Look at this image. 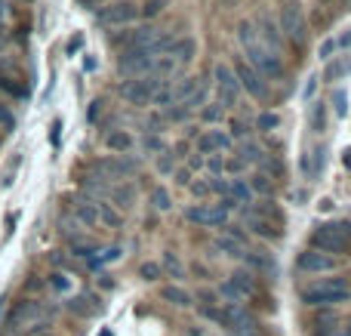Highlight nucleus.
Instances as JSON below:
<instances>
[{
    "instance_id": "a211bd4d",
    "label": "nucleus",
    "mask_w": 351,
    "mask_h": 336,
    "mask_svg": "<svg viewBox=\"0 0 351 336\" xmlns=\"http://www.w3.org/2000/svg\"><path fill=\"white\" fill-rule=\"evenodd\" d=\"M231 148V136L225 130H210L197 139V154H219Z\"/></svg>"
},
{
    "instance_id": "2eb2a0df",
    "label": "nucleus",
    "mask_w": 351,
    "mask_h": 336,
    "mask_svg": "<svg viewBox=\"0 0 351 336\" xmlns=\"http://www.w3.org/2000/svg\"><path fill=\"white\" fill-rule=\"evenodd\" d=\"M71 216H74V222H77L80 228L99 226V201H93V197H86V195L74 197L71 201Z\"/></svg>"
},
{
    "instance_id": "6e6d98bb",
    "label": "nucleus",
    "mask_w": 351,
    "mask_h": 336,
    "mask_svg": "<svg viewBox=\"0 0 351 336\" xmlns=\"http://www.w3.org/2000/svg\"><path fill=\"white\" fill-rule=\"evenodd\" d=\"M315 93H317V77H308V86H305V102H315Z\"/></svg>"
},
{
    "instance_id": "2f4dec72",
    "label": "nucleus",
    "mask_w": 351,
    "mask_h": 336,
    "mask_svg": "<svg viewBox=\"0 0 351 336\" xmlns=\"http://www.w3.org/2000/svg\"><path fill=\"white\" fill-rule=\"evenodd\" d=\"M278 127H280V117L274 111H259V117H256V130L259 133H274Z\"/></svg>"
},
{
    "instance_id": "69168bd1",
    "label": "nucleus",
    "mask_w": 351,
    "mask_h": 336,
    "mask_svg": "<svg viewBox=\"0 0 351 336\" xmlns=\"http://www.w3.org/2000/svg\"><path fill=\"white\" fill-rule=\"evenodd\" d=\"M222 3H234V0H222Z\"/></svg>"
},
{
    "instance_id": "ea45409f",
    "label": "nucleus",
    "mask_w": 351,
    "mask_h": 336,
    "mask_svg": "<svg viewBox=\"0 0 351 336\" xmlns=\"http://www.w3.org/2000/svg\"><path fill=\"white\" fill-rule=\"evenodd\" d=\"M139 278L142 281H158V278H164V269H160V263H142Z\"/></svg>"
},
{
    "instance_id": "9d476101",
    "label": "nucleus",
    "mask_w": 351,
    "mask_h": 336,
    "mask_svg": "<svg viewBox=\"0 0 351 336\" xmlns=\"http://www.w3.org/2000/svg\"><path fill=\"white\" fill-rule=\"evenodd\" d=\"M139 16H142L139 6L130 3V0H121V3H111L99 12V25H105V28H127V25H136Z\"/></svg>"
},
{
    "instance_id": "cd10ccee",
    "label": "nucleus",
    "mask_w": 351,
    "mask_h": 336,
    "mask_svg": "<svg viewBox=\"0 0 351 336\" xmlns=\"http://www.w3.org/2000/svg\"><path fill=\"white\" fill-rule=\"evenodd\" d=\"M237 158H241L243 164H262V160H265V148H259L253 139H243L241 148H237Z\"/></svg>"
},
{
    "instance_id": "c756f323",
    "label": "nucleus",
    "mask_w": 351,
    "mask_h": 336,
    "mask_svg": "<svg viewBox=\"0 0 351 336\" xmlns=\"http://www.w3.org/2000/svg\"><path fill=\"white\" fill-rule=\"evenodd\" d=\"M308 127H311V133H324V130H327V105L324 102H311Z\"/></svg>"
},
{
    "instance_id": "de8ad7c7",
    "label": "nucleus",
    "mask_w": 351,
    "mask_h": 336,
    "mask_svg": "<svg viewBox=\"0 0 351 336\" xmlns=\"http://www.w3.org/2000/svg\"><path fill=\"white\" fill-rule=\"evenodd\" d=\"M206 170H210L213 176H222V170H225V160L219 158V154H210V158H206Z\"/></svg>"
},
{
    "instance_id": "c85d7f7f",
    "label": "nucleus",
    "mask_w": 351,
    "mask_h": 336,
    "mask_svg": "<svg viewBox=\"0 0 351 336\" xmlns=\"http://www.w3.org/2000/svg\"><path fill=\"white\" fill-rule=\"evenodd\" d=\"M68 309L77 315H96V312H102V302L96 296H74V300H68Z\"/></svg>"
},
{
    "instance_id": "13d9d810",
    "label": "nucleus",
    "mask_w": 351,
    "mask_h": 336,
    "mask_svg": "<svg viewBox=\"0 0 351 336\" xmlns=\"http://www.w3.org/2000/svg\"><path fill=\"white\" fill-rule=\"evenodd\" d=\"M200 167H204V158H200V154H191V158H188V170H200Z\"/></svg>"
},
{
    "instance_id": "3c124183",
    "label": "nucleus",
    "mask_w": 351,
    "mask_h": 336,
    "mask_svg": "<svg viewBox=\"0 0 351 336\" xmlns=\"http://www.w3.org/2000/svg\"><path fill=\"white\" fill-rule=\"evenodd\" d=\"M160 10H164V0H148V3H145V10H139V12H142V16H148V19H152V16H158Z\"/></svg>"
},
{
    "instance_id": "7c9ffc66",
    "label": "nucleus",
    "mask_w": 351,
    "mask_h": 336,
    "mask_svg": "<svg viewBox=\"0 0 351 336\" xmlns=\"http://www.w3.org/2000/svg\"><path fill=\"white\" fill-rule=\"evenodd\" d=\"M99 222H102V226H108V228H123V216L117 213L111 204H105V201H99Z\"/></svg>"
},
{
    "instance_id": "79ce46f5",
    "label": "nucleus",
    "mask_w": 351,
    "mask_h": 336,
    "mask_svg": "<svg viewBox=\"0 0 351 336\" xmlns=\"http://www.w3.org/2000/svg\"><path fill=\"white\" fill-rule=\"evenodd\" d=\"M49 287L59 290V293H68V290H71V281H68V275H62V272H53V275H49Z\"/></svg>"
},
{
    "instance_id": "864d4df0",
    "label": "nucleus",
    "mask_w": 351,
    "mask_h": 336,
    "mask_svg": "<svg viewBox=\"0 0 351 336\" xmlns=\"http://www.w3.org/2000/svg\"><path fill=\"white\" fill-rule=\"evenodd\" d=\"M188 189H191L197 197H204V195H210V179H204V182H191Z\"/></svg>"
},
{
    "instance_id": "680f3d73",
    "label": "nucleus",
    "mask_w": 351,
    "mask_h": 336,
    "mask_svg": "<svg viewBox=\"0 0 351 336\" xmlns=\"http://www.w3.org/2000/svg\"><path fill=\"white\" fill-rule=\"evenodd\" d=\"M336 43H339V47H348V43H351V31H346V34H342Z\"/></svg>"
},
{
    "instance_id": "603ef678",
    "label": "nucleus",
    "mask_w": 351,
    "mask_h": 336,
    "mask_svg": "<svg viewBox=\"0 0 351 336\" xmlns=\"http://www.w3.org/2000/svg\"><path fill=\"white\" fill-rule=\"evenodd\" d=\"M173 176H176V185H191V170H188V167L173 170Z\"/></svg>"
},
{
    "instance_id": "e2e57ef3",
    "label": "nucleus",
    "mask_w": 351,
    "mask_h": 336,
    "mask_svg": "<svg viewBox=\"0 0 351 336\" xmlns=\"http://www.w3.org/2000/svg\"><path fill=\"white\" fill-rule=\"evenodd\" d=\"M247 336H268L265 331H262V327H259V331H253V333H247Z\"/></svg>"
},
{
    "instance_id": "dca6fc26",
    "label": "nucleus",
    "mask_w": 351,
    "mask_h": 336,
    "mask_svg": "<svg viewBox=\"0 0 351 336\" xmlns=\"http://www.w3.org/2000/svg\"><path fill=\"white\" fill-rule=\"evenodd\" d=\"M243 263L250 265L247 272H253V275H259V278H268V281L278 275V263H274V256L268 250H247L243 253Z\"/></svg>"
},
{
    "instance_id": "49530a36",
    "label": "nucleus",
    "mask_w": 351,
    "mask_h": 336,
    "mask_svg": "<svg viewBox=\"0 0 351 336\" xmlns=\"http://www.w3.org/2000/svg\"><path fill=\"white\" fill-rule=\"evenodd\" d=\"M0 127H6V130H12L16 127V115H12V108L0 99Z\"/></svg>"
},
{
    "instance_id": "f257e3e1",
    "label": "nucleus",
    "mask_w": 351,
    "mask_h": 336,
    "mask_svg": "<svg viewBox=\"0 0 351 336\" xmlns=\"http://www.w3.org/2000/svg\"><path fill=\"white\" fill-rule=\"evenodd\" d=\"M237 40H241V47H243V62H247L250 68H256V71H259L268 84H271V80H278V77H284L280 56L268 53V49L262 47V40H259V34H256V25L253 22H247V19H243V22L237 25Z\"/></svg>"
},
{
    "instance_id": "20e7f679",
    "label": "nucleus",
    "mask_w": 351,
    "mask_h": 336,
    "mask_svg": "<svg viewBox=\"0 0 351 336\" xmlns=\"http://www.w3.org/2000/svg\"><path fill=\"white\" fill-rule=\"evenodd\" d=\"M170 84H173L170 77L145 74V77H136V80H123V84H121V96H123V102H130V105H148L154 93H160L164 86H170Z\"/></svg>"
},
{
    "instance_id": "6ab92c4d",
    "label": "nucleus",
    "mask_w": 351,
    "mask_h": 336,
    "mask_svg": "<svg viewBox=\"0 0 351 336\" xmlns=\"http://www.w3.org/2000/svg\"><path fill=\"white\" fill-rule=\"evenodd\" d=\"M194 53H197V40H194L191 34H188V37H176L173 47H170V53H167V56H170L176 65H182V62L188 65V62L194 59Z\"/></svg>"
},
{
    "instance_id": "393cba45",
    "label": "nucleus",
    "mask_w": 351,
    "mask_h": 336,
    "mask_svg": "<svg viewBox=\"0 0 351 336\" xmlns=\"http://www.w3.org/2000/svg\"><path fill=\"white\" fill-rule=\"evenodd\" d=\"M228 197L237 204V207H250V204H253V191H250L247 179H234V182H228Z\"/></svg>"
},
{
    "instance_id": "b1692460",
    "label": "nucleus",
    "mask_w": 351,
    "mask_h": 336,
    "mask_svg": "<svg viewBox=\"0 0 351 336\" xmlns=\"http://www.w3.org/2000/svg\"><path fill=\"white\" fill-rule=\"evenodd\" d=\"M351 74V56H333V62L327 65V71H324V77L333 84V80H342V77H348Z\"/></svg>"
},
{
    "instance_id": "4be33fe9",
    "label": "nucleus",
    "mask_w": 351,
    "mask_h": 336,
    "mask_svg": "<svg viewBox=\"0 0 351 336\" xmlns=\"http://www.w3.org/2000/svg\"><path fill=\"white\" fill-rule=\"evenodd\" d=\"M324 164H327V148L317 145L315 152L305 154V158H302V173H305L308 179H317V176L324 173Z\"/></svg>"
},
{
    "instance_id": "58836bf2",
    "label": "nucleus",
    "mask_w": 351,
    "mask_h": 336,
    "mask_svg": "<svg viewBox=\"0 0 351 336\" xmlns=\"http://www.w3.org/2000/svg\"><path fill=\"white\" fill-rule=\"evenodd\" d=\"M216 247L225 253V256H234V259H243V253H247L241 244H234V241H228V238H219Z\"/></svg>"
},
{
    "instance_id": "8fccbe9b",
    "label": "nucleus",
    "mask_w": 351,
    "mask_h": 336,
    "mask_svg": "<svg viewBox=\"0 0 351 336\" xmlns=\"http://www.w3.org/2000/svg\"><path fill=\"white\" fill-rule=\"evenodd\" d=\"M336 49H339V43H336L333 37H330V40H324V43H321V59H333Z\"/></svg>"
},
{
    "instance_id": "1a4fd4ad",
    "label": "nucleus",
    "mask_w": 351,
    "mask_h": 336,
    "mask_svg": "<svg viewBox=\"0 0 351 336\" xmlns=\"http://www.w3.org/2000/svg\"><path fill=\"white\" fill-rule=\"evenodd\" d=\"M339 265L342 263L336 256H327V253L311 250V247L296 256V272H302V275H327V272H336Z\"/></svg>"
},
{
    "instance_id": "ddd939ff",
    "label": "nucleus",
    "mask_w": 351,
    "mask_h": 336,
    "mask_svg": "<svg viewBox=\"0 0 351 336\" xmlns=\"http://www.w3.org/2000/svg\"><path fill=\"white\" fill-rule=\"evenodd\" d=\"M256 34H259V40H262V47L268 49V53H274L278 56L280 53V47H284V34H280V28H278V22H274L268 12H262L259 19H256Z\"/></svg>"
},
{
    "instance_id": "c03bdc74",
    "label": "nucleus",
    "mask_w": 351,
    "mask_h": 336,
    "mask_svg": "<svg viewBox=\"0 0 351 336\" xmlns=\"http://www.w3.org/2000/svg\"><path fill=\"white\" fill-rule=\"evenodd\" d=\"M222 115L225 111L219 108V105H206V108H200V121H206V123H219L222 121Z\"/></svg>"
},
{
    "instance_id": "338daca9",
    "label": "nucleus",
    "mask_w": 351,
    "mask_h": 336,
    "mask_svg": "<svg viewBox=\"0 0 351 336\" xmlns=\"http://www.w3.org/2000/svg\"><path fill=\"white\" fill-rule=\"evenodd\" d=\"M40 336H53V333H40Z\"/></svg>"
},
{
    "instance_id": "473e14b6",
    "label": "nucleus",
    "mask_w": 351,
    "mask_h": 336,
    "mask_svg": "<svg viewBox=\"0 0 351 336\" xmlns=\"http://www.w3.org/2000/svg\"><path fill=\"white\" fill-rule=\"evenodd\" d=\"M225 232H222V238H228V241H234V244H241L243 250H250V238H247V232H243V226H231V222H225Z\"/></svg>"
},
{
    "instance_id": "37998d69",
    "label": "nucleus",
    "mask_w": 351,
    "mask_h": 336,
    "mask_svg": "<svg viewBox=\"0 0 351 336\" xmlns=\"http://www.w3.org/2000/svg\"><path fill=\"white\" fill-rule=\"evenodd\" d=\"M333 105H336V117H346L348 115V93L346 90H336L333 93Z\"/></svg>"
},
{
    "instance_id": "f8f14e48",
    "label": "nucleus",
    "mask_w": 351,
    "mask_h": 336,
    "mask_svg": "<svg viewBox=\"0 0 351 336\" xmlns=\"http://www.w3.org/2000/svg\"><path fill=\"white\" fill-rule=\"evenodd\" d=\"M43 315V306L37 300H22V302H16L12 306V312H10V318H6V331H22V327H28V324H34L37 318Z\"/></svg>"
},
{
    "instance_id": "bf43d9fd",
    "label": "nucleus",
    "mask_w": 351,
    "mask_h": 336,
    "mask_svg": "<svg viewBox=\"0 0 351 336\" xmlns=\"http://www.w3.org/2000/svg\"><path fill=\"white\" fill-rule=\"evenodd\" d=\"M77 3H80V6H84V10H96V6H99V3H102V0H77Z\"/></svg>"
},
{
    "instance_id": "bb28decb",
    "label": "nucleus",
    "mask_w": 351,
    "mask_h": 336,
    "mask_svg": "<svg viewBox=\"0 0 351 336\" xmlns=\"http://www.w3.org/2000/svg\"><path fill=\"white\" fill-rule=\"evenodd\" d=\"M105 145H108L114 154H127L130 148H133V136H130L127 130H114V133L105 136Z\"/></svg>"
},
{
    "instance_id": "f3484780",
    "label": "nucleus",
    "mask_w": 351,
    "mask_h": 336,
    "mask_svg": "<svg viewBox=\"0 0 351 336\" xmlns=\"http://www.w3.org/2000/svg\"><path fill=\"white\" fill-rule=\"evenodd\" d=\"M228 284L234 287V293L241 296L243 306H247L250 300H256V296H259V281H256V275H253V272H247V269L234 272V275L228 278Z\"/></svg>"
},
{
    "instance_id": "423d86ee",
    "label": "nucleus",
    "mask_w": 351,
    "mask_h": 336,
    "mask_svg": "<svg viewBox=\"0 0 351 336\" xmlns=\"http://www.w3.org/2000/svg\"><path fill=\"white\" fill-rule=\"evenodd\" d=\"M278 28L284 31V37H290L296 47H302V43L308 40V19H305L302 3H296V0H287L284 10H280Z\"/></svg>"
},
{
    "instance_id": "f704fd0d",
    "label": "nucleus",
    "mask_w": 351,
    "mask_h": 336,
    "mask_svg": "<svg viewBox=\"0 0 351 336\" xmlns=\"http://www.w3.org/2000/svg\"><path fill=\"white\" fill-rule=\"evenodd\" d=\"M170 90H173V99H176V105H179V102H185V99L191 96L194 90H197V80H194V77H185V80H182V84L170 86Z\"/></svg>"
},
{
    "instance_id": "aec40b11",
    "label": "nucleus",
    "mask_w": 351,
    "mask_h": 336,
    "mask_svg": "<svg viewBox=\"0 0 351 336\" xmlns=\"http://www.w3.org/2000/svg\"><path fill=\"white\" fill-rule=\"evenodd\" d=\"M247 226H250V232H256L259 238H265V241H280L284 238V232H287V228L274 226V222H268V219H259V216H247Z\"/></svg>"
},
{
    "instance_id": "a18cd8bd",
    "label": "nucleus",
    "mask_w": 351,
    "mask_h": 336,
    "mask_svg": "<svg viewBox=\"0 0 351 336\" xmlns=\"http://www.w3.org/2000/svg\"><path fill=\"white\" fill-rule=\"evenodd\" d=\"M145 152H152V154H167L164 136H148V139H145Z\"/></svg>"
},
{
    "instance_id": "e433bc0d",
    "label": "nucleus",
    "mask_w": 351,
    "mask_h": 336,
    "mask_svg": "<svg viewBox=\"0 0 351 336\" xmlns=\"http://www.w3.org/2000/svg\"><path fill=\"white\" fill-rule=\"evenodd\" d=\"M204 102H206V90L197 84V90H194L191 96H188L185 102H179V105H182V108H185V111H194V108H204Z\"/></svg>"
},
{
    "instance_id": "6e6552de",
    "label": "nucleus",
    "mask_w": 351,
    "mask_h": 336,
    "mask_svg": "<svg viewBox=\"0 0 351 336\" xmlns=\"http://www.w3.org/2000/svg\"><path fill=\"white\" fill-rule=\"evenodd\" d=\"M216 96H219V108L231 111L237 102H241V84H237L234 71L228 65H216Z\"/></svg>"
},
{
    "instance_id": "f03ea898",
    "label": "nucleus",
    "mask_w": 351,
    "mask_h": 336,
    "mask_svg": "<svg viewBox=\"0 0 351 336\" xmlns=\"http://www.w3.org/2000/svg\"><path fill=\"white\" fill-rule=\"evenodd\" d=\"M299 300L308 309H333L351 300V281L348 275H333V278H317V281L305 284L299 290Z\"/></svg>"
},
{
    "instance_id": "5701e85b",
    "label": "nucleus",
    "mask_w": 351,
    "mask_h": 336,
    "mask_svg": "<svg viewBox=\"0 0 351 336\" xmlns=\"http://www.w3.org/2000/svg\"><path fill=\"white\" fill-rule=\"evenodd\" d=\"M108 201H111V204H117L121 210H130V207L136 204V189H133V185H123V182L111 185Z\"/></svg>"
},
{
    "instance_id": "0e129e2a",
    "label": "nucleus",
    "mask_w": 351,
    "mask_h": 336,
    "mask_svg": "<svg viewBox=\"0 0 351 336\" xmlns=\"http://www.w3.org/2000/svg\"><path fill=\"white\" fill-rule=\"evenodd\" d=\"M0 53H3V40H0Z\"/></svg>"
},
{
    "instance_id": "9b49d317",
    "label": "nucleus",
    "mask_w": 351,
    "mask_h": 336,
    "mask_svg": "<svg viewBox=\"0 0 351 336\" xmlns=\"http://www.w3.org/2000/svg\"><path fill=\"white\" fill-rule=\"evenodd\" d=\"M185 219L204 228H222L228 222V210L222 204H194V207L185 210Z\"/></svg>"
},
{
    "instance_id": "7ed1b4c3",
    "label": "nucleus",
    "mask_w": 351,
    "mask_h": 336,
    "mask_svg": "<svg viewBox=\"0 0 351 336\" xmlns=\"http://www.w3.org/2000/svg\"><path fill=\"white\" fill-rule=\"evenodd\" d=\"M311 250L327 256H351V222H324L311 232Z\"/></svg>"
},
{
    "instance_id": "a19ab883",
    "label": "nucleus",
    "mask_w": 351,
    "mask_h": 336,
    "mask_svg": "<svg viewBox=\"0 0 351 336\" xmlns=\"http://www.w3.org/2000/svg\"><path fill=\"white\" fill-rule=\"evenodd\" d=\"M197 312L204 321H213V324L222 327V306H197Z\"/></svg>"
},
{
    "instance_id": "09e8293b",
    "label": "nucleus",
    "mask_w": 351,
    "mask_h": 336,
    "mask_svg": "<svg viewBox=\"0 0 351 336\" xmlns=\"http://www.w3.org/2000/svg\"><path fill=\"white\" fill-rule=\"evenodd\" d=\"M210 191H213V195H228V179H222V176H213Z\"/></svg>"
},
{
    "instance_id": "4468645a",
    "label": "nucleus",
    "mask_w": 351,
    "mask_h": 336,
    "mask_svg": "<svg viewBox=\"0 0 351 336\" xmlns=\"http://www.w3.org/2000/svg\"><path fill=\"white\" fill-rule=\"evenodd\" d=\"M315 336H351V318L342 321L333 309H324L315 318Z\"/></svg>"
},
{
    "instance_id": "4c0bfd02",
    "label": "nucleus",
    "mask_w": 351,
    "mask_h": 336,
    "mask_svg": "<svg viewBox=\"0 0 351 336\" xmlns=\"http://www.w3.org/2000/svg\"><path fill=\"white\" fill-rule=\"evenodd\" d=\"M250 133H253V130H250V123L247 121H231L228 123V136H231V142L234 139H250Z\"/></svg>"
},
{
    "instance_id": "4d7b16f0",
    "label": "nucleus",
    "mask_w": 351,
    "mask_h": 336,
    "mask_svg": "<svg viewBox=\"0 0 351 336\" xmlns=\"http://www.w3.org/2000/svg\"><path fill=\"white\" fill-rule=\"evenodd\" d=\"M158 170L160 173H173V154H164V158L158 160Z\"/></svg>"
},
{
    "instance_id": "052dcab7",
    "label": "nucleus",
    "mask_w": 351,
    "mask_h": 336,
    "mask_svg": "<svg viewBox=\"0 0 351 336\" xmlns=\"http://www.w3.org/2000/svg\"><path fill=\"white\" fill-rule=\"evenodd\" d=\"M6 16H10V6H6V0H0V25L6 22Z\"/></svg>"
},
{
    "instance_id": "39448f33",
    "label": "nucleus",
    "mask_w": 351,
    "mask_h": 336,
    "mask_svg": "<svg viewBox=\"0 0 351 336\" xmlns=\"http://www.w3.org/2000/svg\"><path fill=\"white\" fill-rule=\"evenodd\" d=\"M160 56L154 53L152 47H142V49H127V53L117 59V71H121V77L127 80H136V77H145V74L154 71V65H158Z\"/></svg>"
},
{
    "instance_id": "412c9836",
    "label": "nucleus",
    "mask_w": 351,
    "mask_h": 336,
    "mask_svg": "<svg viewBox=\"0 0 351 336\" xmlns=\"http://www.w3.org/2000/svg\"><path fill=\"white\" fill-rule=\"evenodd\" d=\"M160 300L170 302V306H176V309L194 306V296L188 293L185 287H179V284H167V287H160Z\"/></svg>"
},
{
    "instance_id": "c9c22d12",
    "label": "nucleus",
    "mask_w": 351,
    "mask_h": 336,
    "mask_svg": "<svg viewBox=\"0 0 351 336\" xmlns=\"http://www.w3.org/2000/svg\"><path fill=\"white\" fill-rule=\"evenodd\" d=\"M152 207H154V210H160V213H167V210L173 207L170 191H167V189H154V191H152Z\"/></svg>"
},
{
    "instance_id": "774afa93",
    "label": "nucleus",
    "mask_w": 351,
    "mask_h": 336,
    "mask_svg": "<svg viewBox=\"0 0 351 336\" xmlns=\"http://www.w3.org/2000/svg\"><path fill=\"white\" fill-rule=\"evenodd\" d=\"M324 3H333V0H324Z\"/></svg>"
},
{
    "instance_id": "72a5a7b5",
    "label": "nucleus",
    "mask_w": 351,
    "mask_h": 336,
    "mask_svg": "<svg viewBox=\"0 0 351 336\" xmlns=\"http://www.w3.org/2000/svg\"><path fill=\"white\" fill-rule=\"evenodd\" d=\"M160 269L170 272V278H185V265L179 263V256H176L173 250L164 253V263H160Z\"/></svg>"
},
{
    "instance_id": "a878e982",
    "label": "nucleus",
    "mask_w": 351,
    "mask_h": 336,
    "mask_svg": "<svg viewBox=\"0 0 351 336\" xmlns=\"http://www.w3.org/2000/svg\"><path fill=\"white\" fill-rule=\"evenodd\" d=\"M247 185L253 195L262 197V201H271L274 197V182H271V176H265V173H256L253 179H247Z\"/></svg>"
},
{
    "instance_id": "0eeeda50",
    "label": "nucleus",
    "mask_w": 351,
    "mask_h": 336,
    "mask_svg": "<svg viewBox=\"0 0 351 336\" xmlns=\"http://www.w3.org/2000/svg\"><path fill=\"white\" fill-rule=\"evenodd\" d=\"M231 71H234L241 90H247L256 102H268V99H271V84H268V80L262 77L256 68H250L243 59H234V68H231Z\"/></svg>"
},
{
    "instance_id": "5fc2aeb1",
    "label": "nucleus",
    "mask_w": 351,
    "mask_h": 336,
    "mask_svg": "<svg viewBox=\"0 0 351 336\" xmlns=\"http://www.w3.org/2000/svg\"><path fill=\"white\" fill-rule=\"evenodd\" d=\"M225 170H228V173H241V170H247V164H243L241 158H228V160H225Z\"/></svg>"
}]
</instances>
